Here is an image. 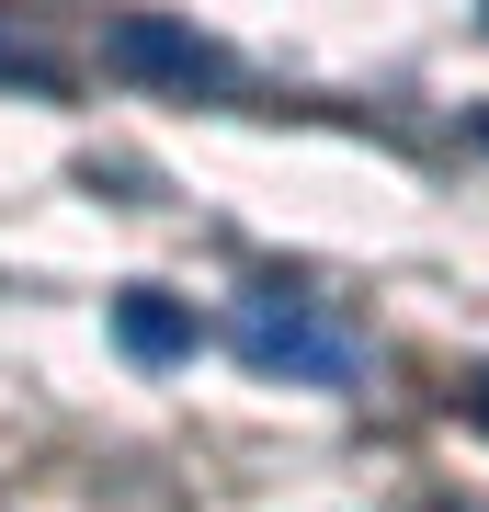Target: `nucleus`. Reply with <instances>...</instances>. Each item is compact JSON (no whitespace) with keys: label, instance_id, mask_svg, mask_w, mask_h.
<instances>
[{"label":"nucleus","instance_id":"0eeeda50","mask_svg":"<svg viewBox=\"0 0 489 512\" xmlns=\"http://www.w3.org/2000/svg\"><path fill=\"white\" fill-rule=\"evenodd\" d=\"M433 512H467V501H433Z\"/></svg>","mask_w":489,"mask_h":512},{"label":"nucleus","instance_id":"20e7f679","mask_svg":"<svg viewBox=\"0 0 489 512\" xmlns=\"http://www.w3.org/2000/svg\"><path fill=\"white\" fill-rule=\"evenodd\" d=\"M0 80H23V92H57V57H35V46L0 35Z\"/></svg>","mask_w":489,"mask_h":512},{"label":"nucleus","instance_id":"f257e3e1","mask_svg":"<svg viewBox=\"0 0 489 512\" xmlns=\"http://www.w3.org/2000/svg\"><path fill=\"white\" fill-rule=\"evenodd\" d=\"M228 353L273 387H364V330L319 308L296 274H251L228 296Z\"/></svg>","mask_w":489,"mask_h":512},{"label":"nucleus","instance_id":"39448f33","mask_svg":"<svg viewBox=\"0 0 489 512\" xmlns=\"http://www.w3.org/2000/svg\"><path fill=\"white\" fill-rule=\"evenodd\" d=\"M467 410H478V421H489V365H478V387H467Z\"/></svg>","mask_w":489,"mask_h":512},{"label":"nucleus","instance_id":"423d86ee","mask_svg":"<svg viewBox=\"0 0 489 512\" xmlns=\"http://www.w3.org/2000/svg\"><path fill=\"white\" fill-rule=\"evenodd\" d=\"M467 137H478V148H489V114H478V126H467Z\"/></svg>","mask_w":489,"mask_h":512},{"label":"nucleus","instance_id":"7ed1b4c3","mask_svg":"<svg viewBox=\"0 0 489 512\" xmlns=\"http://www.w3.org/2000/svg\"><path fill=\"white\" fill-rule=\"evenodd\" d=\"M194 342H205V319L182 308L171 285H126V296H114V353H126V365H148V376L194 365Z\"/></svg>","mask_w":489,"mask_h":512},{"label":"nucleus","instance_id":"f03ea898","mask_svg":"<svg viewBox=\"0 0 489 512\" xmlns=\"http://www.w3.org/2000/svg\"><path fill=\"white\" fill-rule=\"evenodd\" d=\"M103 69H126V80H160V92H228L239 80V57L217 35H194L182 12H114V35H103Z\"/></svg>","mask_w":489,"mask_h":512}]
</instances>
